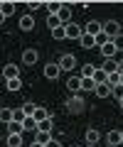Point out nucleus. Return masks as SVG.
I'll use <instances>...</instances> for the list:
<instances>
[{"label":"nucleus","instance_id":"393cba45","mask_svg":"<svg viewBox=\"0 0 123 147\" xmlns=\"http://www.w3.org/2000/svg\"><path fill=\"white\" fill-rule=\"evenodd\" d=\"M0 123L3 125L12 123V108H0Z\"/></svg>","mask_w":123,"mask_h":147},{"label":"nucleus","instance_id":"412c9836","mask_svg":"<svg viewBox=\"0 0 123 147\" xmlns=\"http://www.w3.org/2000/svg\"><path fill=\"white\" fill-rule=\"evenodd\" d=\"M22 123H17V120H12V123H7V135H22Z\"/></svg>","mask_w":123,"mask_h":147},{"label":"nucleus","instance_id":"a878e982","mask_svg":"<svg viewBox=\"0 0 123 147\" xmlns=\"http://www.w3.org/2000/svg\"><path fill=\"white\" fill-rule=\"evenodd\" d=\"M35 110H37V105H35L32 100H25V103H22V113H25L27 118H32V115H35Z\"/></svg>","mask_w":123,"mask_h":147},{"label":"nucleus","instance_id":"e433bc0d","mask_svg":"<svg viewBox=\"0 0 123 147\" xmlns=\"http://www.w3.org/2000/svg\"><path fill=\"white\" fill-rule=\"evenodd\" d=\"M106 42H111V37H106L103 32H101V34H96V47H103Z\"/></svg>","mask_w":123,"mask_h":147},{"label":"nucleus","instance_id":"2eb2a0df","mask_svg":"<svg viewBox=\"0 0 123 147\" xmlns=\"http://www.w3.org/2000/svg\"><path fill=\"white\" fill-rule=\"evenodd\" d=\"M101 71H106V74H116V71H118V61H116V59H103Z\"/></svg>","mask_w":123,"mask_h":147},{"label":"nucleus","instance_id":"de8ad7c7","mask_svg":"<svg viewBox=\"0 0 123 147\" xmlns=\"http://www.w3.org/2000/svg\"><path fill=\"white\" fill-rule=\"evenodd\" d=\"M121 145H123V130H121Z\"/></svg>","mask_w":123,"mask_h":147},{"label":"nucleus","instance_id":"49530a36","mask_svg":"<svg viewBox=\"0 0 123 147\" xmlns=\"http://www.w3.org/2000/svg\"><path fill=\"white\" fill-rule=\"evenodd\" d=\"M106 147H123V145H106Z\"/></svg>","mask_w":123,"mask_h":147},{"label":"nucleus","instance_id":"8fccbe9b","mask_svg":"<svg viewBox=\"0 0 123 147\" xmlns=\"http://www.w3.org/2000/svg\"><path fill=\"white\" fill-rule=\"evenodd\" d=\"M0 81H3V74H0Z\"/></svg>","mask_w":123,"mask_h":147},{"label":"nucleus","instance_id":"4be33fe9","mask_svg":"<svg viewBox=\"0 0 123 147\" xmlns=\"http://www.w3.org/2000/svg\"><path fill=\"white\" fill-rule=\"evenodd\" d=\"M94 93H96L99 98H108V96H111V86H108V84H99Z\"/></svg>","mask_w":123,"mask_h":147},{"label":"nucleus","instance_id":"7c9ffc66","mask_svg":"<svg viewBox=\"0 0 123 147\" xmlns=\"http://www.w3.org/2000/svg\"><path fill=\"white\" fill-rule=\"evenodd\" d=\"M22 130H37V120L35 118H25V123H22Z\"/></svg>","mask_w":123,"mask_h":147},{"label":"nucleus","instance_id":"a211bd4d","mask_svg":"<svg viewBox=\"0 0 123 147\" xmlns=\"http://www.w3.org/2000/svg\"><path fill=\"white\" fill-rule=\"evenodd\" d=\"M106 145H121V130H108L106 132Z\"/></svg>","mask_w":123,"mask_h":147},{"label":"nucleus","instance_id":"6e6552de","mask_svg":"<svg viewBox=\"0 0 123 147\" xmlns=\"http://www.w3.org/2000/svg\"><path fill=\"white\" fill-rule=\"evenodd\" d=\"M17 27H20L22 32L35 30V17H32V15H22V17H20V22H17Z\"/></svg>","mask_w":123,"mask_h":147},{"label":"nucleus","instance_id":"c9c22d12","mask_svg":"<svg viewBox=\"0 0 123 147\" xmlns=\"http://www.w3.org/2000/svg\"><path fill=\"white\" fill-rule=\"evenodd\" d=\"M111 96H113V98H116V100H121V98H123V86L118 84L116 88H111Z\"/></svg>","mask_w":123,"mask_h":147},{"label":"nucleus","instance_id":"473e14b6","mask_svg":"<svg viewBox=\"0 0 123 147\" xmlns=\"http://www.w3.org/2000/svg\"><path fill=\"white\" fill-rule=\"evenodd\" d=\"M106 84L111 86V88H116V86L121 84V76H118V71H116V74H108V79H106Z\"/></svg>","mask_w":123,"mask_h":147},{"label":"nucleus","instance_id":"f704fd0d","mask_svg":"<svg viewBox=\"0 0 123 147\" xmlns=\"http://www.w3.org/2000/svg\"><path fill=\"white\" fill-rule=\"evenodd\" d=\"M111 42H113V47H116L118 52H123V34H116V37L111 39Z\"/></svg>","mask_w":123,"mask_h":147},{"label":"nucleus","instance_id":"1a4fd4ad","mask_svg":"<svg viewBox=\"0 0 123 147\" xmlns=\"http://www.w3.org/2000/svg\"><path fill=\"white\" fill-rule=\"evenodd\" d=\"M59 22H62V25H69L71 22V7H69V3H64V5H62V10H59Z\"/></svg>","mask_w":123,"mask_h":147},{"label":"nucleus","instance_id":"cd10ccee","mask_svg":"<svg viewBox=\"0 0 123 147\" xmlns=\"http://www.w3.org/2000/svg\"><path fill=\"white\" fill-rule=\"evenodd\" d=\"M52 127H54V118H47V120H42L37 125V130H44V132H52ZM35 130V132H37Z\"/></svg>","mask_w":123,"mask_h":147},{"label":"nucleus","instance_id":"58836bf2","mask_svg":"<svg viewBox=\"0 0 123 147\" xmlns=\"http://www.w3.org/2000/svg\"><path fill=\"white\" fill-rule=\"evenodd\" d=\"M52 37H54V39H67V34H64V27H57V30L52 32Z\"/></svg>","mask_w":123,"mask_h":147},{"label":"nucleus","instance_id":"f8f14e48","mask_svg":"<svg viewBox=\"0 0 123 147\" xmlns=\"http://www.w3.org/2000/svg\"><path fill=\"white\" fill-rule=\"evenodd\" d=\"M0 10H3V15H5V20L10 15H15V10H17V5L12 3V0H5V3H0Z\"/></svg>","mask_w":123,"mask_h":147},{"label":"nucleus","instance_id":"4c0bfd02","mask_svg":"<svg viewBox=\"0 0 123 147\" xmlns=\"http://www.w3.org/2000/svg\"><path fill=\"white\" fill-rule=\"evenodd\" d=\"M39 7H44V3H39V0H30L27 3V10H39Z\"/></svg>","mask_w":123,"mask_h":147},{"label":"nucleus","instance_id":"4468645a","mask_svg":"<svg viewBox=\"0 0 123 147\" xmlns=\"http://www.w3.org/2000/svg\"><path fill=\"white\" fill-rule=\"evenodd\" d=\"M84 32H86V34H91V37H96V34H101V22H99V20H91L89 25L84 27Z\"/></svg>","mask_w":123,"mask_h":147},{"label":"nucleus","instance_id":"6ab92c4d","mask_svg":"<svg viewBox=\"0 0 123 147\" xmlns=\"http://www.w3.org/2000/svg\"><path fill=\"white\" fill-rule=\"evenodd\" d=\"M94 74H96V66H94V64H84V66H81V79H94Z\"/></svg>","mask_w":123,"mask_h":147},{"label":"nucleus","instance_id":"bb28decb","mask_svg":"<svg viewBox=\"0 0 123 147\" xmlns=\"http://www.w3.org/2000/svg\"><path fill=\"white\" fill-rule=\"evenodd\" d=\"M47 27H49V32H54L57 27H64V25L59 22V17H57V15H47Z\"/></svg>","mask_w":123,"mask_h":147},{"label":"nucleus","instance_id":"ddd939ff","mask_svg":"<svg viewBox=\"0 0 123 147\" xmlns=\"http://www.w3.org/2000/svg\"><path fill=\"white\" fill-rule=\"evenodd\" d=\"M79 44H81V49H94L96 47V37H91V34H81V39H79Z\"/></svg>","mask_w":123,"mask_h":147},{"label":"nucleus","instance_id":"c85d7f7f","mask_svg":"<svg viewBox=\"0 0 123 147\" xmlns=\"http://www.w3.org/2000/svg\"><path fill=\"white\" fill-rule=\"evenodd\" d=\"M5 86H7V91H20L22 88V79H10V81H5Z\"/></svg>","mask_w":123,"mask_h":147},{"label":"nucleus","instance_id":"0eeeda50","mask_svg":"<svg viewBox=\"0 0 123 147\" xmlns=\"http://www.w3.org/2000/svg\"><path fill=\"white\" fill-rule=\"evenodd\" d=\"M59 74H62L59 64H47V66H44V79L54 81V79H59Z\"/></svg>","mask_w":123,"mask_h":147},{"label":"nucleus","instance_id":"9d476101","mask_svg":"<svg viewBox=\"0 0 123 147\" xmlns=\"http://www.w3.org/2000/svg\"><path fill=\"white\" fill-rule=\"evenodd\" d=\"M67 88H69L71 93H79L81 91V76H69V79H67Z\"/></svg>","mask_w":123,"mask_h":147},{"label":"nucleus","instance_id":"423d86ee","mask_svg":"<svg viewBox=\"0 0 123 147\" xmlns=\"http://www.w3.org/2000/svg\"><path fill=\"white\" fill-rule=\"evenodd\" d=\"M37 59H39L37 49H25V52H22V64H27V66L37 64Z\"/></svg>","mask_w":123,"mask_h":147},{"label":"nucleus","instance_id":"ea45409f","mask_svg":"<svg viewBox=\"0 0 123 147\" xmlns=\"http://www.w3.org/2000/svg\"><path fill=\"white\" fill-rule=\"evenodd\" d=\"M44 147H62V142H59L57 137H52V140H49V142H47V145H44Z\"/></svg>","mask_w":123,"mask_h":147},{"label":"nucleus","instance_id":"2f4dec72","mask_svg":"<svg viewBox=\"0 0 123 147\" xmlns=\"http://www.w3.org/2000/svg\"><path fill=\"white\" fill-rule=\"evenodd\" d=\"M106 79H108V74L101 71V69H96V74H94V81H96V86H99V84H106Z\"/></svg>","mask_w":123,"mask_h":147},{"label":"nucleus","instance_id":"a18cd8bd","mask_svg":"<svg viewBox=\"0 0 123 147\" xmlns=\"http://www.w3.org/2000/svg\"><path fill=\"white\" fill-rule=\"evenodd\" d=\"M118 105H121V110H123V98H121V100H118Z\"/></svg>","mask_w":123,"mask_h":147},{"label":"nucleus","instance_id":"37998d69","mask_svg":"<svg viewBox=\"0 0 123 147\" xmlns=\"http://www.w3.org/2000/svg\"><path fill=\"white\" fill-rule=\"evenodd\" d=\"M30 147H44V145H39V142H32V145H30Z\"/></svg>","mask_w":123,"mask_h":147},{"label":"nucleus","instance_id":"79ce46f5","mask_svg":"<svg viewBox=\"0 0 123 147\" xmlns=\"http://www.w3.org/2000/svg\"><path fill=\"white\" fill-rule=\"evenodd\" d=\"M118 71H123V59H121V61H118Z\"/></svg>","mask_w":123,"mask_h":147},{"label":"nucleus","instance_id":"c03bdc74","mask_svg":"<svg viewBox=\"0 0 123 147\" xmlns=\"http://www.w3.org/2000/svg\"><path fill=\"white\" fill-rule=\"evenodd\" d=\"M118 76H121V86H123V71H118Z\"/></svg>","mask_w":123,"mask_h":147},{"label":"nucleus","instance_id":"f257e3e1","mask_svg":"<svg viewBox=\"0 0 123 147\" xmlns=\"http://www.w3.org/2000/svg\"><path fill=\"white\" fill-rule=\"evenodd\" d=\"M67 110H69V113H81V110H84V96H81V91H79V93H71V98L69 100H67Z\"/></svg>","mask_w":123,"mask_h":147},{"label":"nucleus","instance_id":"a19ab883","mask_svg":"<svg viewBox=\"0 0 123 147\" xmlns=\"http://www.w3.org/2000/svg\"><path fill=\"white\" fill-rule=\"evenodd\" d=\"M3 22H5V15H3V10H0V25H3Z\"/></svg>","mask_w":123,"mask_h":147},{"label":"nucleus","instance_id":"c756f323","mask_svg":"<svg viewBox=\"0 0 123 147\" xmlns=\"http://www.w3.org/2000/svg\"><path fill=\"white\" fill-rule=\"evenodd\" d=\"M81 91H96V81L94 79H81Z\"/></svg>","mask_w":123,"mask_h":147},{"label":"nucleus","instance_id":"9b49d317","mask_svg":"<svg viewBox=\"0 0 123 147\" xmlns=\"http://www.w3.org/2000/svg\"><path fill=\"white\" fill-rule=\"evenodd\" d=\"M99 49H101V57L103 59H113V57H116V52H118V49L113 47V42H106L103 47H99Z\"/></svg>","mask_w":123,"mask_h":147},{"label":"nucleus","instance_id":"20e7f679","mask_svg":"<svg viewBox=\"0 0 123 147\" xmlns=\"http://www.w3.org/2000/svg\"><path fill=\"white\" fill-rule=\"evenodd\" d=\"M0 74H3V79H5V81H10V79H20V66H17V64H5Z\"/></svg>","mask_w":123,"mask_h":147},{"label":"nucleus","instance_id":"09e8293b","mask_svg":"<svg viewBox=\"0 0 123 147\" xmlns=\"http://www.w3.org/2000/svg\"><path fill=\"white\" fill-rule=\"evenodd\" d=\"M86 147H96V145H86Z\"/></svg>","mask_w":123,"mask_h":147},{"label":"nucleus","instance_id":"39448f33","mask_svg":"<svg viewBox=\"0 0 123 147\" xmlns=\"http://www.w3.org/2000/svg\"><path fill=\"white\" fill-rule=\"evenodd\" d=\"M57 64H59L62 71H71V69H76V57H74V54H64Z\"/></svg>","mask_w":123,"mask_h":147},{"label":"nucleus","instance_id":"72a5a7b5","mask_svg":"<svg viewBox=\"0 0 123 147\" xmlns=\"http://www.w3.org/2000/svg\"><path fill=\"white\" fill-rule=\"evenodd\" d=\"M25 118H27V115L22 113V108H17V110L12 108V120H17V123H25Z\"/></svg>","mask_w":123,"mask_h":147},{"label":"nucleus","instance_id":"b1692460","mask_svg":"<svg viewBox=\"0 0 123 147\" xmlns=\"http://www.w3.org/2000/svg\"><path fill=\"white\" fill-rule=\"evenodd\" d=\"M5 145L7 147H22V135H7L5 137Z\"/></svg>","mask_w":123,"mask_h":147},{"label":"nucleus","instance_id":"f03ea898","mask_svg":"<svg viewBox=\"0 0 123 147\" xmlns=\"http://www.w3.org/2000/svg\"><path fill=\"white\" fill-rule=\"evenodd\" d=\"M64 34H67V39H74V42H79L81 34H84V30H81L76 22H69V25H64Z\"/></svg>","mask_w":123,"mask_h":147},{"label":"nucleus","instance_id":"3c124183","mask_svg":"<svg viewBox=\"0 0 123 147\" xmlns=\"http://www.w3.org/2000/svg\"><path fill=\"white\" fill-rule=\"evenodd\" d=\"M74 147H79V145H74Z\"/></svg>","mask_w":123,"mask_h":147},{"label":"nucleus","instance_id":"7ed1b4c3","mask_svg":"<svg viewBox=\"0 0 123 147\" xmlns=\"http://www.w3.org/2000/svg\"><path fill=\"white\" fill-rule=\"evenodd\" d=\"M101 32H103L106 37H111V39H113L116 34H121V25H118L116 20H108V22H103V25H101Z\"/></svg>","mask_w":123,"mask_h":147},{"label":"nucleus","instance_id":"dca6fc26","mask_svg":"<svg viewBox=\"0 0 123 147\" xmlns=\"http://www.w3.org/2000/svg\"><path fill=\"white\" fill-rule=\"evenodd\" d=\"M62 5H64V3H59V0H49V3H44V10H47L49 15H59Z\"/></svg>","mask_w":123,"mask_h":147},{"label":"nucleus","instance_id":"aec40b11","mask_svg":"<svg viewBox=\"0 0 123 147\" xmlns=\"http://www.w3.org/2000/svg\"><path fill=\"white\" fill-rule=\"evenodd\" d=\"M49 140H52V132H44V130L35 132V142H39V145H47Z\"/></svg>","mask_w":123,"mask_h":147},{"label":"nucleus","instance_id":"5701e85b","mask_svg":"<svg viewBox=\"0 0 123 147\" xmlns=\"http://www.w3.org/2000/svg\"><path fill=\"white\" fill-rule=\"evenodd\" d=\"M101 140V132L99 130H86V145H96Z\"/></svg>","mask_w":123,"mask_h":147},{"label":"nucleus","instance_id":"f3484780","mask_svg":"<svg viewBox=\"0 0 123 147\" xmlns=\"http://www.w3.org/2000/svg\"><path fill=\"white\" fill-rule=\"evenodd\" d=\"M35 120H37V125H39V123H42V120H47V118H54L52 115V113H49V110L47 108H39V105H37V110H35Z\"/></svg>","mask_w":123,"mask_h":147}]
</instances>
